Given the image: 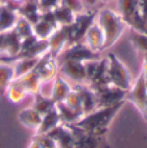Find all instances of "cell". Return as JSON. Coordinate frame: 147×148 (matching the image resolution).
Instances as JSON below:
<instances>
[{"mask_svg":"<svg viewBox=\"0 0 147 148\" xmlns=\"http://www.w3.org/2000/svg\"><path fill=\"white\" fill-rule=\"evenodd\" d=\"M142 116H143V118H145V120L147 121V100H146V104H145V108H143V110L142 112Z\"/></svg>","mask_w":147,"mask_h":148,"instance_id":"obj_40","label":"cell"},{"mask_svg":"<svg viewBox=\"0 0 147 148\" xmlns=\"http://www.w3.org/2000/svg\"><path fill=\"white\" fill-rule=\"evenodd\" d=\"M13 31H14L18 36H20L21 40L34 34L33 33V25H31V23L29 22L26 18L21 17V16H18L17 21H16L14 26H13Z\"/></svg>","mask_w":147,"mask_h":148,"instance_id":"obj_29","label":"cell"},{"mask_svg":"<svg viewBox=\"0 0 147 148\" xmlns=\"http://www.w3.org/2000/svg\"><path fill=\"white\" fill-rule=\"evenodd\" d=\"M138 9H139V14L142 18L147 21V0H139L138 1Z\"/></svg>","mask_w":147,"mask_h":148,"instance_id":"obj_35","label":"cell"},{"mask_svg":"<svg viewBox=\"0 0 147 148\" xmlns=\"http://www.w3.org/2000/svg\"><path fill=\"white\" fill-rule=\"evenodd\" d=\"M17 78H21L26 91H27V95L33 96L34 94L41 92V87H42V84H43V82L41 81V78H39L38 73H36L35 70H31L30 73L25 74V75H22V77H17Z\"/></svg>","mask_w":147,"mask_h":148,"instance_id":"obj_24","label":"cell"},{"mask_svg":"<svg viewBox=\"0 0 147 148\" xmlns=\"http://www.w3.org/2000/svg\"><path fill=\"white\" fill-rule=\"evenodd\" d=\"M14 78L12 64H1L0 62V95L5 94L8 84Z\"/></svg>","mask_w":147,"mask_h":148,"instance_id":"obj_28","label":"cell"},{"mask_svg":"<svg viewBox=\"0 0 147 148\" xmlns=\"http://www.w3.org/2000/svg\"><path fill=\"white\" fill-rule=\"evenodd\" d=\"M59 56L61 57V61L63 60H72V61H80V62H86V61H91V60L100 59L99 52H94L83 42L69 44L68 47H65L64 51Z\"/></svg>","mask_w":147,"mask_h":148,"instance_id":"obj_7","label":"cell"},{"mask_svg":"<svg viewBox=\"0 0 147 148\" xmlns=\"http://www.w3.org/2000/svg\"><path fill=\"white\" fill-rule=\"evenodd\" d=\"M141 74L143 75L147 86V53H143V59H142V70H141Z\"/></svg>","mask_w":147,"mask_h":148,"instance_id":"obj_36","label":"cell"},{"mask_svg":"<svg viewBox=\"0 0 147 148\" xmlns=\"http://www.w3.org/2000/svg\"><path fill=\"white\" fill-rule=\"evenodd\" d=\"M0 31H3V30H1V26H0Z\"/></svg>","mask_w":147,"mask_h":148,"instance_id":"obj_44","label":"cell"},{"mask_svg":"<svg viewBox=\"0 0 147 148\" xmlns=\"http://www.w3.org/2000/svg\"><path fill=\"white\" fill-rule=\"evenodd\" d=\"M146 100H147V86L143 75L139 74L138 78L133 82L132 88L126 92L125 101H130L139 112H142L143 108H145Z\"/></svg>","mask_w":147,"mask_h":148,"instance_id":"obj_11","label":"cell"},{"mask_svg":"<svg viewBox=\"0 0 147 148\" xmlns=\"http://www.w3.org/2000/svg\"><path fill=\"white\" fill-rule=\"evenodd\" d=\"M5 94H7L8 100L14 103V104L21 103L26 96H27V91H26L21 78H13L12 81H10V83L8 84Z\"/></svg>","mask_w":147,"mask_h":148,"instance_id":"obj_20","label":"cell"},{"mask_svg":"<svg viewBox=\"0 0 147 148\" xmlns=\"http://www.w3.org/2000/svg\"><path fill=\"white\" fill-rule=\"evenodd\" d=\"M18 18L16 7L8 4V3H3L0 7V26H1L3 31H7L13 29L16 21Z\"/></svg>","mask_w":147,"mask_h":148,"instance_id":"obj_19","label":"cell"},{"mask_svg":"<svg viewBox=\"0 0 147 148\" xmlns=\"http://www.w3.org/2000/svg\"><path fill=\"white\" fill-rule=\"evenodd\" d=\"M56 110L60 116V120H61V123H65V125H72V123H76L78 120L83 117V114L78 113L77 110H74L73 108L68 107L64 101L61 103H56Z\"/></svg>","mask_w":147,"mask_h":148,"instance_id":"obj_22","label":"cell"},{"mask_svg":"<svg viewBox=\"0 0 147 148\" xmlns=\"http://www.w3.org/2000/svg\"><path fill=\"white\" fill-rule=\"evenodd\" d=\"M16 10H17L18 16L26 18L31 25L38 22V21L41 20V16H42L36 0H25L23 3H21V4L18 5Z\"/></svg>","mask_w":147,"mask_h":148,"instance_id":"obj_17","label":"cell"},{"mask_svg":"<svg viewBox=\"0 0 147 148\" xmlns=\"http://www.w3.org/2000/svg\"><path fill=\"white\" fill-rule=\"evenodd\" d=\"M108 60V78L109 83L112 86L121 88L124 91H129L133 86V78L129 69L125 66V64L116 57V55L109 53L107 56Z\"/></svg>","mask_w":147,"mask_h":148,"instance_id":"obj_3","label":"cell"},{"mask_svg":"<svg viewBox=\"0 0 147 148\" xmlns=\"http://www.w3.org/2000/svg\"><path fill=\"white\" fill-rule=\"evenodd\" d=\"M25 0H7L5 3H8V4L13 5V7H16V9H17V7L21 4V3H23Z\"/></svg>","mask_w":147,"mask_h":148,"instance_id":"obj_38","label":"cell"},{"mask_svg":"<svg viewBox=\"0 0 147 148\" xmlns=\"http://www.w3.org/2000/svg\"><path fill=\"white\" fill-rule=\"evenodd\" d=\"M64 103L68 105V107L73 108V109L77 110L78 113H81V114L85 116V113H83V110H82V104H81L80 95H78V92L76 91L74 88H72V91L69 92V95L67 96V99L64 100Z\"/></svg>","mask_w":147,"mask_h":148,"instance_id":"obj_31","label":"cell"},{"mask_svg":"<svg viewBox=\"0 0 147 148\" xmlns=\"http://www.w3.org/2000/svg\"><path fill=\"white\" fill-rule=\"evenodd\" d=\"M39 57H25V59H18L12 62L13 72H14V78L22 77L25 74L30 73L31 70L35 69L38 64Z\"/></svg>","mask_w":147,"mask_h":148,"instance_id":"obj_23","label":"cell"},{"mask_svg":"<svg viewBox=\"0 0 147 148\" xmlns=\"http://www.w3.org/2000/svg\"><path fill=\"white\" fill-rule=\"evenodd\" d=\"M60 123H61V120H60V116L56 110V107H55L52 110H49L46 114H43L42 122L39 125L38 130L35 131V134H48L55 127H57Z\"/></svg>","mask_w":147,"mask_h":148,"instance_id":"obj_21","label":"cell"},{"mask_svg":"<svg viewBox=\"0 0 147 148\" xmlns=\"http://www.w3.org/2000/svg\"><path fill=\"white\" fill-rule=\"evenodd\" d=\"M73 88L80 95L82 110L85 114L96 109V96L94 90H91L86 83H77L76 86H73Z\"/></svg>","mask_w":147,"mask_h":148,"instance_id":"obj_15","label":"cell"},{"mask_svg":"<svg viewBox=\"0 0 147 148\" xmlns=\"http://www.w3.org/2000/svg\"><path fill=\"white\" fill-rule=\"evenodd\" d=\"M73 86L64 78L63 75L57 74L52 81V88H51V99L55 103H61L67 99L69 92L72 91Z\"/></svg>","mask_w":147,"mask_h":148,"instance_id":"obj_16","label":"cell"},{"mask_svg":"<svg viewBox=\"0 0 147 148\" xmlns=\"http://www.w3.org/2000/svg\"><path fill=\"white\" fill-rule=\"evenodd\" d=\"M96 12L98 10L86 9L85 12L76 14L73 23L69 25V44L83 42L86 31L96 20Z\"/></svg>","mask_w":147,"mask_h":148,"instance_id":"obj_4","label":"cell"},{"mask_svg":"<svg viewBox=\"0 0 147 148\" xmlns=\"http://www.w3.org/2000/svg\"><path fill=\"white\" fill-rule=\"evenodd\" d=\"M59 74L64 78L70 79L76 84L86 83V69L83 62L63 60L59 62Z\"/></svg>","mask_w":147,"mask_h":148,"instance_id":"obj_10","label":"cell"},{"mask_svg":"<svg viewBox=\"0 0 147 148\" xmlns=\"http://www.w3.org/2000/svg\"><path fill=\"white\" fill-rule=\"evenodd\" d=\"M52 13H54L55 20H56V22H57L59 26L72 25L73 21H74V17H76V13L72 12L69 8L65 7V5H63V4L57 5V7L52 10Z\"/></svg>","mask_w":147,"mask_h":148,"instance_id":"obj_25","label":"cell"},{"mask_svg":"<svg viewBox=\"0 0 147 148\" xmlns=\"http://www.w3.org/2000/svg\"><path fill=\"white\" fill-rule=\"evenodd\" d=\"M33 139L39 142L42 148H57V144L48 134H34Z\"/></svg>","mask_w":147,"mask_h":148,"instance_id":"obj_33","label":"cell"},{"mask_svg":"<svg viewBox=\"0 0 147 148\" xmlns=\"http://www.w3.org/2000/svg\"><path fill=\"white\" fill-rule=\"evenodd\" d=\"M48 49V40L47 39H38L33 34V35L21 40V51L17 55L16 60L25 59V57H41L44 53H47Z\"/></svg>","mask_w":147,"mask_h":148,"instance_id":"obj_6","label":"cell"},{"mask_svg":"<svg viewBox=\"0 0 147 148\" xmlns=\"http://www.w3.org/2000/svg\"><path fill=\"white\" fill-rule=\"evenodd\" d=\"M56 27L57 25H54V23L41 18L38 22L33 25V33L38 39H48L51 34L56 30Z\"/></svg>","mask_w":147,"mask_h":148,"instance_id":"obj_27","label":"cell"},{"mask_svg":"<svg viewBox=\"0 0 147 148\" xmlns=\"http://www.w3.org/2000/svg\"><path fill=\"white\" fill-rule=\"evenodd\" d=\"M1 4H3V3H1V1H0V7H1Z\"/></svg>","mask_w":147,"mask_h":148,"instance_id":"obj_43","label":"cell"},{"mask_svg":"<svg viewBox=\"0 0 147 148\" xmlns=\"http://www.w3.org/2000/svg\"><path fill=\"white\" fill-rule=\"evenodd\" d=\"M83 1V4H85V7L87 8H90V7H94V5H96L98 4V0H82Z\"/></svg>","mask_w":147,"mask_h":148,"instance_id":"obj_37","label":"cell"},{"mask_svg":"<svg viewBox=\"0 0 147 148\" xmlns=\"http://www.w3.org/2000/svg\"><path fill=\"white\" fill-rule=\"evenodd\" d=\"M34 70L38 73L39 78L43 83L54 81V78L59 74V60L57 57L52 56L49 52H47L43 56L39 57L38 64Z\"/></svg>","mask_w":147,"mask_h":148,"instance_id":"obj_9","label":"cell"},{"mask_svg":"<svg viewBox=\"0 0 147 148\" xmlns=\"http://www.w3.org/2000/svg\"><path fill=\"white\" fill-rule=\"evenodd\" d=\"M104 40H106V38H104L103 30H102V27L95 21V22L89 27V30L86 31L83 43H85L90 49H93L94 52H100V51H103Z\"/></svg>","mask_w":147,"mask_h":148,"instance_id":"obj_14","label":"cell"},{"mask_svg":"<svg viewBox=\"0 0 147 148\" xmlns=\"http://www.w3.org/2000/svg\"><path fill=\"white\" fill-rule=\"evenodd\" d=\"M72 130L76 139L74 148H109V142L107 139V134H95L86 131L83 129L76 126L74 123L68 125Z\"/></svg>","mask_w":147,"mask_h":148,"instance_id":"obj_5","label":"cell"},{"mask_svg":"<svg viewBox=\"0 0 147 148\" xmlns=\"http://www.w3.org/2000/svg\"><path fill=\"white\" fill-rule=\"evenodd\" d=\"M113 0H98V3H111Z\"/></svg>","mask_w":147,"mask_h":148,"instance_id":"obj_41","label":"cell"},{"mask_svg":"<svg viewBox=\"0 0 147 148\" xmlns=\"http://www.w3.org/2000/svg\"><path fill=\"white\" fill-rule=\"evenodd\" d=\"M130 42H132L133 47L141 53H147V35L141 33H133L130 36Z\"/></svg>","mask_w":147,"mask_h":148,"instance_id":"obj_30","label":"cell"},{"mask_svg":"<svg viewBox=\"0 0 147 148\" xmlns=\"http://www.w3.org/2000/svg\"><path fill=\"white\" fill-rule=\"evenodd\" d=\"M55 107H56V103L51 99V96H44L41 92L33 95V108L38 110L42 116L52 110Z\"/></svg>","mask_w":147,"mask_h":148,"instance_id":"obj_26","label":"cell"},{"mask_svg":"<svg viewBox=\"0 0 147 148\" xmlns=\"http://www.w3.org/2000/svg\"><path fill=\"white\" fill-rule=\"evenodd\" d=\"M36 1H38V7L41 13H44L54 10L57 5H60L61 0H36Z\"/></svg>","mask_w":147,"mask_h":148,"instance_id":"obj_34","label":"cell"},{"mask_svg":"<svg viewBox=\"0 0 147 148\" xmlns=\"http://www.w3.org/2000/svg\"><path fill=\"white\" fill-rule=\"evenodd\" d=\"M0 1H1V3H5V1H7V0H0Z\"/></svg>","mask_w":147,"mask_h":148,"instance_id":"obj_42","label":"cell"},{"mask_svg":"<svg viewBox=\"0 0 147 148\" xmlns=\"http://www.w3.org/2000/svg\"><path fill=\"white\" fill-rule=\"evenodd\" d=\"M47 40L49 46L48 52L52 56L59 57L65 47L69 46V26H57Z\"/></svg>","mask_w":147,"mask_h":148,"instance_id":"obj_12","label":"cell"},{"mask_svg":"<svg viewBox=\"0 0 147 148\" xmlns=\"http://www.w3.org/2000/svg\"><path fill=\"white\" fill-rule=\"evenodd\" d=\"M48 135L56 142L57 148H74L76 146L74 135H73L70 127L65 123H60L57 127L49 131Z\"/></svg>","mask_w":147,"mask_h":148,"instance_id":"obj_13","label":"cell"},{"mask_svg":"<svg viewBox=\"0 0 147 148\" xmlns=\"http://www.w3.org/2000/svg\"><path fill=\"white\" fill-rule=\"evenodd\" d=\"M60 4L65 5V7H68L72 12H74L76 14H78V13H82L85 12L87 8L85 7V4H83L82 0H61V3Z\"/></svg>","mask_w":147,"mask_h":148,"instance_id":"obj_32","label":"cell"},{"mask_svg":"<svg viewBox=\"0 0 147 148\" xmlns=\"http://www.w3.org/2000/svg\"><path fill=\"white\" fill-rule=\"evenodd\" d=\"M42 117L43 116L38 112L36 109H34L33 107H29L22 109L20 113H18V120L22 123L23 126H26L30 130L36 131L42 122Z\"/></svg>","mask_w":147,"mask_h":148,"instance_id":"obj_18","label":"cell"},{"mask_svg":"<svg viewBox=\"0 0 147 148\" xmlns=\"http://www.w3.org/2000/svg\"><path fill=\"white\" fill-rule=\"evenodd\" d=\"M96 22L102 27L104 33V47L103 49L111 48L116 42L122 36V34L126 30V23L121 18V16L111 8H102L96 12Z\"/></svg>","mask_w":147,"mask_h":148,"instance_id":"obj_2","label":"cell"},{"mask_svg":"<svg viewBox=\"0 0 147 148\" xmlns=\"http://www.w3.org/2000/svg\"><path fill=\"white\" fill-rule=\"evenodd\" d=\"M125 100L119 101L116 104L111 105V107H104V108H96L95 110L85 114L81 120H78L74 123L76 126L83 129L86 131L95 134H107L108 133V127L116 114L121 110V108L125 105Z\"/></svg>","mask_w":147,"mask_h":148,"instance_id":"obj_1","label":"cell"},{"mask_svg":"<svg viewBox=\"0 0 147 148\" xmlns=\"http://www.w3.org/2000/svg\"><path fill=\"white\" fill-rule=\"evenodd\" d=\"M27 148H42V146L39 144V142H36L35 139H33V140L30 142V144L27 146Z\"/></svg>","mask_w":147,"mask_h":148,"instance_id":"obj_39","label":"cell"},{"mask_svg":"<svg viewBox=\"0 0 147 148\" xmlns=\"http://www.w3.org/2000/svg\"><path fill=\"white\" fill-rule=\"evenodd\" d=\"M95 96H96V108H104V107H111V105L116 104L119 101L125 100L126 92L121 88L108 84V86L100 87V88L95 90Z\"/></svg>","mask_w":147,"mask_h":148,"instance_id":"obj_8","label":"cell"}]
</instances>
